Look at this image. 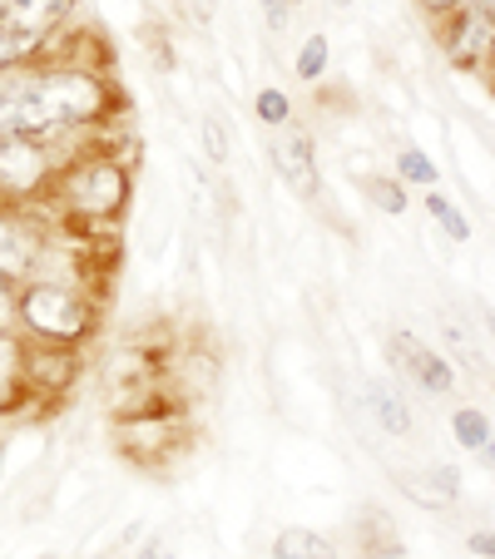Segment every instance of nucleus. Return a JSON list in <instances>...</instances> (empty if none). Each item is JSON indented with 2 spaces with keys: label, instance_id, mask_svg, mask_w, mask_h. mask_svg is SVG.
<instances>
[{
  "label": "nucleus",
  "instance_id": "obj_29",
  "mask_svg": "<svg viewBox=\"0 0 495 559\" xmlns=\"http://www.w3.org/2000/svg\"><path fill=\"white\" fill-rule=\"evenodd\" d=\"M338 5H352V0H338Z\"/></svg>",
  "mask_w": 495,
  "mask_h": 559
},
{
  "label": "nucleus",
  "instance_id": "obj_5",
  "mask_svg": "<svg viewBox=\"0 0 495 559\" xmlns=\"http://www.w3.org/2000/svg\"><path fill=\"white\" fill-rule=\"evenodd\" d=\"M391 357H397V367L406 371V377L416 381L426 396H451V386H456L451 361H446L436 347H426L422 337H411V332H397V337H391Z\"/></svg>",
  "mask_w": 495,
  "mask_h": 559
},
{
  "label": "nucleus",
  "instance_id": "obj_26",
  "mask_svg": "<svg viewBox=\"0 0 495 559\" xmlns=\"http://www.w3.org/2000/svg\"><path fill=\"white\" fill-rule=\"evenodd\" d=\"M134 559H169V545H164V539H149V545L139 549Z\"/></svg>",
  "mask_w": 495,
  "mask_h": 559
},
{
  "label": "nucleus",
  "instance_id": "obj_16",
  "mask_svg": "<svg viewBox=\"0 0 495 559\" xmlns=\"http://www.w3.org/2000/svg\"><path fill=\"white\" fill-rule=\"evenodd\" d=\"M322 70H327V35H307L303 40V50H297V80H322Z\"/></svg>",
  "mask_w": 495,
  "mask_h": 559
},
{
  "label": "nucleus",
  "instance_id": "obj_2",
  "mask_svg": "<svg viewBox=\"0 0 495 559\" xmlns=\"http://www.w3.org/2000/svg\"><path fill=\"white\" fill-rule=\"evenodd\" d=\"M21 317H25V328H31L35 337H50V342H74V337H85L90 332V302L80 293H70V287H60V283L25 287Z\"/></svg>",
  "mask_w": 495,
  "mask_h": 559
},
{
  "label": "nucleus",
  "instance_id": "obj_20",
  "mask_svg": "<svg viewBox=\"0 0 495 559\" xmlns=\"http://www.w3.org/2000/svg\"><path fill=\"white\" fill-rule=\"evenodd\" d=\"M293 5H303V0H263V21L273 35H287V25H293Z\"/></svg>",
  "mask_w": 495,
  "mask_h": 559
},
{
  "label": "nucleus",
  "instance_id": "obj_7",
  "mask_svg": "<svg viewBox=\"0 0 495 559\" xmlns=\"http://www.w3.org/2000/svg\"><path fill=\"white\" fill-rule=\"evenodd\" d=\"M50 174L45 144L31 139H0V193H31Z\"/></svg>",
  "mask_w": 495,
  "mask_h": 559
},
{
  "label": "nucleus",
  "instance_id": "obj_30",
  "mask_svg": "<svg viewBox=\"0 0 495 559\" xmlns=\"http://www.w3.org/2000/svg\"><path fill=\"white\" fill-rule=\"evenodd\" d=\"M40 559H55V555H40Z\"/></svg>",
  "mask_w": 495,
  "mask_h": 559
},
{
  "label": "nucleus",
  "instance_id": "obj_25",
  "mask_svg": "<svg viewBox=\"0 0 495 559\" xmlns=\"http://www.w3.org/2000/svg\"><path fill=\"white\" fill-rule=\"evenodd\" d=\"M461 5H471V0H422L426 15H446V11H461Z\"/></svg>",
  "mask_w": 495,
  "mask_h": 559
},
{
  "label": "nucleus",
  "instance_id": "obj_18",
  "mask_svg": "<svg viewBox=\"0 0 495 559\" xmlns=\"http://www.w3.org/2000/svg\"><path fill=\"white\" fill-rule=\"evenodd\" d=\"M203 154H209V164H228V129H223L219 115L203 119Z\"/></svg>",
  "mask_w": 495,
  "mask_h": 559
},
{
  "label": "nucleus",
  "instance_id": "obj_1",
  "mask_svg": "<svg viewBox=\"0 0 495 559\" xmlns=\"http://www.w3.org/2000/svg\"><path fill=\"white\" fill-rule=\"evenodd\" d=\"M105 109V85L85 70H55V74H15L11 90L0 95V139H45L85 124Z\"/></svg>",
  "mask_w": 495,
  "mask_h": 559
},
{
  "label": "nucleus",
  "instance_id": "obj_19",
  "mask_svg": "<svg viewBox=\"0 0 495 559\" xmlns=\"http://www.w3.org/2000/svg\"><path fill=\"white\" fill-rule=\"evenodd\" d=\"M287 115H293V105H287V95L283 90H263V95H258V119H263V124H287Z\"/></svg>",
  "mask_w": 495,
  "mask_h": 559
},
{
  "label": "nucleus",
  "instance_id": "obj_13",
  "mask_svg": "<svg viewBox=\"0 0 495 559\" xmlns=\"http://www.w3.org/2000/svg\"><path fill=\"white\" fill-rule=\"evenodd\" d=\"M451 431H456V441H461L465 451H481V455L491 451V421H485L481 412H471V406L451 416Z\"/></svg>",
  "mask_w": 495,
  "mask_h": 559
},
{
  "label": "nucleus",
  "instance_id": "obj_4",
  "mask_svg": "<svg viewBox=\"0 0 495 559\" xmlns=\"http://www.w3.org/2000/svg\"><path fill=\"white\" fill-rule=\"evenodd\" d=\"M273 164L297 199H313L317 193V148H313V139H307L303 124L287 119V124L273 129Z\"/></svg>",
  "mask_w": 495,
  "mask_h": 559
},
{
  "label": "nucleus",
  "instance_id": "obj_17",
  "mask_svg": "<svg viewBox=\"0 0 495 559\" xmlns=\"http://www.w3.org/2000/svg\"><path fill=\"white\" fill-rule=\"evenodd\" d=\"M397 174L411 183H436V164L422 154V148H401L397 154Z\"/></svg>",
  "mask_w": 495,
  "mask_h": 559
},
{
  "label": "nucleus",
  "instance_id": "obj_6",
  "mask_svg": "<svg viewBox=\"0 0 495 559\" xmlns=\"http://www.w3.org/2000/svg\"><path fill=\"white\" fill-rule=\"evenodd\" d=\"M74 0H0V31L40 50V40L64 21Z\"/></svg>",
  "mask_w": 495,
  "mask_h": 559
},
{
  "label": "nucleus",
  "instance_id": "obj_14",
  "mask_svg": "<svg viewBox=\"0 0 495 559\" xmlns=\"http://www.w3.org/2000/svg\"><path fill=\"white\" fill-rule=\"evenodd\" d=\"M362 193H367V203H377L381 213H406V189H401L397 179L367 174V179H362Z\"/></svg>",
  "mask_w": 495,
  "mask_h": 559
},
{
  "label": "nucleus",
  "instance_id": "obj_22",
  "mask_svg": "<svg viewBox=\"0 0 495 559\" xmlns=\"http://www.w3.org/2000/svg\"><path fill=\"white\" fill-rule=\"evenodd\" d=\"M31 45H25V40H15V35H5V31H0V74H5V70H15V64H21V60H31Z\"/></svg>",
  "mask_w": 495,
  "mask_h": 559
},
{
  "label": "nucleus",
  "instance_id": "obj_27",
  "mask_svg": "<svg viewBox=\"0 0 495 559\" xmlns=\"http://www.w3.org/2000/svg\"><path fill=\"white\" fill-rule=\"evenodd\" d=\"M471 549L481 559H491V549H495V539H491V530H481V535H471Z\"/></svg>",
  "mask_w": 495,
  "mask_h": 559
},
{
  "label": "nucleus",
  "instance_id": "obj_21",
  "mask_svg": "<svg viewBox=\"0 0 495 559\" xmlns=\"http://www.w3.org/2000/svg\"><path fill=\"white\" fill-rule=\"evenodd\" d=\"M15 377H21V347H15V342L0 332V391L11 386Z\"/></svg>",
  "mask_w": 495,
  "mask_h": 559
},
{
  "label": "nucleus",
  "instance_id": "obj_28",
  "mask_svg": "<svg viewBox=\"0 0 495 559\" xmlns=\"http://www.w3.org/2000/svg\"><path fill=\"white\" fill-rule=\"evenodd\" d=\"M0 475H5V441H0Z\"/></svg>",
  "mask_w": 495,
  "mask_h": 559
},
{
  "label": "nucleus",
  "instance_id": "obj_12",
  "mask_svg": "<svg viewBox=\"0 0 495 559\" xmlns=\"http://www.w3.org/2000/svg\"><path fill=\"white\" fill-rule=\"evenodd\" d=\"M74 371H80V361L64 357V352H45V357L31 361V377L40 381V386H50V391H64V386H70Z\"/></svg>",
  "mask_w": 495,
  "mask_h": 559
},
{
  "label": "nucleus",
  "instance_id": "obj_8",
  "mask_svg": "<svg viewBox=\"0 0 495 559\" xmlns=\"http://www.w3.org/2000/svg\"><path fill=\"white\" fill-rule=\"evenodd\" d=\"M397 486L406 490L416 506H426V510H441V506H451L456 496H461V471L456 465H426V471H401L397 475Z\"/></svg>",
  "mask_w": 495,
  "mask_h": 559
},
{
  "label": "nucleus",
  "instance_id": "obj_23",
  "mask_svg": "<svg viewBox=\"0 0 495 559\" xmlns=\"http://www.w3.org/2000/svg\"><path fill=\"white\" fill-rule=\"evenodd\" d=\"M11 312H15V297H11V283L0 277V332L11 328Z\"/></svg>",
  "mask_w": 495,
  "mask_h": 559
},
{
  "label": "nucleus",
  "instance_id": "obj_24",
  "mask_svg": "<svg viewBox=\"0 0 495 559\" xmlns=\"http://www.w3.org/2000/svg\"><path fill=\"white\" fill-rule=\"evenodd\" d=\"M184 11H189V15H193V21H199V25H209L219 5H213V0H184Z\"/></svg>",
  "mask_w": 495,
  "mask_h": 559
},
{
  "label": "nucleus",
  "instance_id": "obj_9",
  "mask_svg": "<svg viewBox=\"0 0 495 559\" xmlns=\"http://www.w3.org/2000/svg\"><path fill=\"white\" fill-rule=\"evenodd\" d=\"M35 253H40L35 233L25 228L21 218L0 213V277H5V283H21V277H31L35 273Z\"/></svg>",
  "mask_w": 495,
  "mask_h": 559
},
{
  "label": "nucleus",
  "instance_id": "obj_11",
  "mask_svg": "<svg viewBox=\"0 0 495 559\" xmlns=\"http://www.w3.org/2000/svg\"><path fill=\"white\" fill-rule=\"evenodd\" d=\"M273 559H342V555H338V545L327 535H317V530L287 525V530H278V539H273Z\"/></svg>",
  "mask_w": 495,
  "mask_h": 559
},
{
  "label": "nucleus",
  "instance_id": "obj_15",
  "mask_svg": "<svg viewBox=\"0 0 495 559\" xmlns=\"http://www.w3.org/2000/svg\"><path fill=\"white\" fill-rule=\"evenodd\" d=\"M426 213H432V223H441V228L451 233L456 243H465V238H471V223L456 213L451 199H441V193H426Z\"/></svg>",
  "mask_w": 495,
  "mask_h": 559
},
{
  "label": "nucleus",
  "instance_id": "obj_3",
  "mask_svg": "<svg viewBox=\"0 0 495 559\" xmlns=\"http://www.w3.org/2000/svg\"><path fill=\"white\" fill-rule=\"evenodd\" d=\"M64 189H70V203L80 213H95V218H105V213L125 209L129 179H125V169H119V164L99 158V164H80V169H70Z\"/></svg>",
  "mask_w": 495,
  "mask_h": 559
},
{
  "label": "nucleus",
  "instance_id": "obj_10",
  "mask_svg": "<svg viewBox=\"0 0 495 559\" xmlns=\"http://www.w3.org/2000/svg\"><path fill=\"white\" fill-rule=\"evenodd\" d=\"M367 412L377 416V426L387 436H397V441H406V436L416 431V416H411V406L401 402V391H391L387 381H367Z\"/></svg>",
  "mask_w": 495,
  "mask_h": 559
}]
</instances>
